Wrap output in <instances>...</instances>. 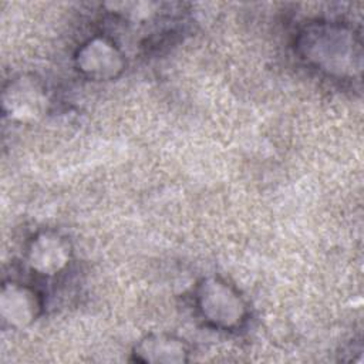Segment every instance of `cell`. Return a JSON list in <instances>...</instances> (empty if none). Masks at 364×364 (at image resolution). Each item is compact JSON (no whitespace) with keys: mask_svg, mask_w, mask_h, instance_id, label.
Returning <instances> with one entry per match:
<instances>
[{"mask_svg":"<svg viewBox=\"0 0 364 364\" xmlns=\"http://www.w3.org/2000/svg\"><path fill=\"white\" fill-rule=\"evenodd\" d=\"M303 58L328 74L344 77L360 70V41L353 28L334 21L306 26L299 36Z\"/></svg>","mask_w":364,"mask_h":364,"instance_id":"obj_1","label":"cell"},{"mask_svg":"<svg viewBox=\"0 0 364 364\" xmlns=\"http://www.w3.org/2000/svg\"><path fill=\"white\" fill-rule=\"evenodd\" d=\"M202 314L215 324L226 327L237 324L245 311L242 299L223 282L206 280L198 294Z\"/></svg>","mask_w":364,"mask_h":364,"instance_id":"obj_2","label":"cell"},{"mask_svg":"<svg viewBox=\"0 0 364 364\" xmlns=\"http://www.w3.org/2000/svg\"><path fill=\"white\" fill-rule=\"evenodd\" d=\"M78 67L91 77L109 78L122 68V60L114 44L105 38H92L78 51Z\"/></svg>","mask_w":364,"mask_h":364,"instance_id":"obj_3","label":"cell"}]
</instances>
